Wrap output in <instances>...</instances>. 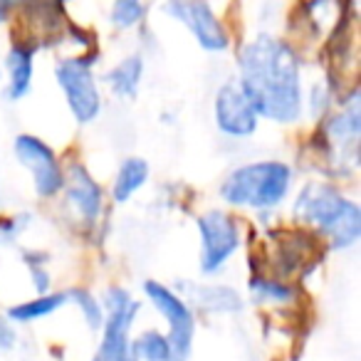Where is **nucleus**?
Listing matches in <instances>:
<instances>
[{
	"label": "nucleus",
	"mask_w": 361,
	"mask_h": 361,
	"mask_svg": "<svg viewBox=\"0 0 361 361\" xmlns=\"http://www.w3.org/2000/svg\"><path fill=\"white\" fill-rule=\"evenodd\" d=\"M235 80L260 119L292 126L305 114L302 60L282 37L270 32L250 37L238 52Z\"/></svg>",
	"instance_id": "1"
},
{
	"label": "nucleus",
	"mask_w": 361,
	"mask_h": 361,
	"mask_svg": "<svg viewBox=\"0 0 361 361\" xmlns=\"http://www.w3.org/2000/svg\"><path fill=\"white\" fill-rule=\"evenodd\" d=\"M302 226L319 233L331 250H351L361 238L359 203L346 198L331 183H307L292 206Z\"/></svg>",
	"instance_id": "2"
},
{
	"label": "nucleus",
	"mask_w": 361,
	"mask_h": 361,
	"mask_svg": "<svg viewBox=\"0 0 361 361\" xmlns=\"http://www.w3.org/2000/svg\"><path fill=\"white\" fill-rule=\"evenodd\" d=\"M295 171L290 164L280 159L247 161L226 173L221 180L223 203L231 208H245V211L267 213L280 208L292 191Z\"/></svg>",
	"instance_id": "3"
},
{
	"label": "nucleus",
	"mask_w": 361,
	"mask_h": 361,
	"mask_svg": "<svg viewBox=\"0 0 361 361\" xmlns=\"http://www.w3.org/2000/svg\"><path fill=\"white\" fill-rule=\"evenodd\" d=\"M99 300L104 307V324L92 361H139L131 351V331L141 312V302L121 285H109Z\"/></svg>",
	"instance_id": "4"
},
{
	"label": "nucleus",
	"mask_w": 361,
	"mask_h": 361,
	"mask_svg": "<svg viewBox=\"0 0 361 361\" xmlns=\"http://www.w3.org/2000/svg\"><path fill=\"white\" fill-rule=\"evenodd\" d=\"M55 80L67 109L75 116L77 124H92L102 114V92L94 77V67L87 57H65L57 62Z\"/></svg>",
	"instance_id": "5"
},
{
	"label": "nucleus",
	"mask_w": 361,
	"mask_h": 361,
	"mask_svg": "<svg viewBox=\"0 0 361 361\" xmlns=\"http://www.w3.org/2000/svg\"><path fill=\"white\" fill-rule=\"evenodd\" d=\"M198 228V243H201V272L208 277L218 275L226 270L231 257L240 250L243 233L238 221L223 208H211L196 221Z\"/></svg>",
	"instance_id": "6"
},
{
	"label": "nucleus",
	"mask_w": 361,
	"mask_h": 361,
	"mask_svg": "<svg viewBox=\"0 0 361 361\" xmlns=\"http://www.w3.org/2000/svg\"><path fill=\"white\" fill-rule=\"evenodd\" d=\"M144 295L151 302V307L169 324L166 336H169L171 349H173V361H188V356L193 351V336H196V314H193V307L183 300L180 292H176L173 287L156 280L144 282Z\"/></svg>",
	"instance_id": "7"
},
{
	"label": "nucleus",
	"mask_w": 361,
	"mask_h": 361,
	"mask_svg": "<svg viewBox=\"0 0 361 361\" xmlns=\"http://www.w3.org/2000/svg\"><path fill=\"white\" fill-rule=\"evenodd\" d=\"M164 13L186 27L201 50L211 55L231 50V32L213 11L211 0H164Z\"/></svg>",
	"instance_id": "8"
},
{
	"label": "nucleus",
	"mask_w": 361,
	"mask_h": 361,
	"mask_svg": "<svg viewBox=\"0 0 361 361\" xmlns=\"http://www.w3.org/2000/svg\"><path fill=\"white\" fill-rule=\"evenodd\" d=\"M13 154H16L18 164L30 173L37 198L50 201V198L60 196L62 183H65V166L47 141H42L35 134H18L13 141Z\"/></svg>",
	"instance_id": "9"
},
{
	"label": "nucleus",
	"mask_w": 361,
	"mask_h": 361,
	"mask_svg": "<svg viewBox=\"0 0 361 361\" xmlns=\"http://www.w3.org/2000/svg\"><path fill=\"white\" fill-rule=\"evenodd\" d=\"M322 134H324L326 149H329V154H334L336 164L356 169L361 136V97L356 87L341 97L339 109L334 114L324 116Z\"/></svg>",
	"instance_id": "10"
},
{
	"label": "nucleus",
	"mask_w": 361,
	"mask_h": 361,
	"mask_svg": "<svg viewBox=\"0 0 361 361\" xmlns=\"http://www.w3.org/2000/svg\"><path fill=\"white\" fill-rule=\"evenodd\" d=\"M213 121L216 129L228 139H250L260 126V114L252 102L238 85V80H228L213 94Z\"/></svg>",
	"instance_id": "11"
},
{
	"label": "nucleus",
	"mask_w": 361,
	"mask_h": 361,
	"mask_svg": "<svg viewBox=\"0 0 361 361\" xmlns=\"http://www.w3.org/2000/svg\"><path fill=\"white\" fill-rule=\"evenodd\" d=\"M60 196L65 198L67 211L87 228L97 226V221L104 213V191L99 180L82 164L65 166V183H62Z\"/></svg>",
	"instance_id": "12"
},
{
	"label": "nucleus",
	"mask_w": 361,
	"mask_h": 361,
	"mask_svg": "<svg viewBox=\"0 0 361 361\" xmlns=\"http://www.w3.org/2000/svg\"><path fill=\"white\" fill-rule=\"evenodd\" d=\"M35 80V47L27 42H13L6 55V87L8 102H20L30 94Z\"/></svg>",
	"instance_id": "13"
},
{
	"label": "nucleus",
	"mask_w": 361,
	"mask_h": 361,
	"mask_svg": "<svg viewBox=\"0 0 361 361\" xmlns=\"http://www.w3.org/2000/svg\"><path fill=\"white\" fill-rule=\"evenodd\" d=\"M183 300L191 307H198L206 314H238L243 312V295L228 285H193L188 282Z\"/></svg>",
	"instance_id": "14"
},
{
	"label": "nucleus",
	"mask_w": 361,
	"mask_h": 361,
	"mask_svg": "<svg viewBox=\"0 0 361 361\" xmlns=\"http://www.w3.org/2000/svg\"><path fill=\"white\" fill-rule=\"evenodd\" d=\"M146 75V62L144 55L139 52H131V55L121 57L114 67L104 72V85L116 99H134L141 90V82H144Z\"/></svg>",
	"instance_id": "15"
},
{
	"label": "nucleus",
	"mask_w": 361,
	"mask_h": 361,
	"mask_svg": "<svg viewBox=\"0 0 361 361\" xmlns=\"http://www.w3.org/2000/svg\"><path fill=\"white\" fill-rule=\"evenodd\" d=\"M151 166L141 156H129L119 164L114 176V183H111V198H114L116 206H124L129 203L141 188L149 183Z\"/></svg>",
	"instance_id": "16"
},
{
	"label": "nucleus",
	"mask_w": 361,
	"mask_h": 361,
	"mask_svg": "<svg viewBox=\"0 0 361 361\" xmlns=\"http://www.w3.org/2000/svg\"><path fill=\"white\" fill-rule=\"evenodd\" d=\"M65 305H70L67 300V292H45V295H35L27 302H18L16 307L8 310V319L13 324H32V322H40L45 317L55 314L57 310H62Z\"/></svg>",
	"instance_id": "17"
},
{
	"label": "nucleus",
	"mask_w": 361,
	"mask_h": 361,
	"mask_svg": "<svg viewBox=\"0 0 361 361\" xmlns=\"http://www.w3.org/2000/svg\"><path fill=\"white\" fill-rule=\"evenodd\" d=\"M247 292L255 305H292L297 300V290L280 277L252 275L247 282Z\"/></svg>",
	"instance_id": "18"
},
{
	"label": "nucleus",
	"mask_w": 361,
	"mask_h": 361,
	"mask_svg": "<svg viewBox=\"0 0 361 361\" xmlns=\"http://www.w3.org/2000/svg\"><path fill=\"white\" fill-rule=\"evenodd\" d=\"M131 351L139 361H173L169 336L159 329H144L139 336H131Z\"/></svg>",
	"instance_id": "19"
},
{
	"label": "nucleus",
	"mask_w": 361,
	"mask_h": 361,
	"mask_svg": "<svg viewBox=\"0 0 361 361\" xmlns=\"http://www.w3.org/2000/svg\"><path fill=\"white\" fill-rule=\"evenodd\" d=\"M67 300L80 310L87 329L90 331L102 329V324H104V307H102V300L94 292L87 290V287H72V290H67Z\"/></svg>",
	"instance_id": "20"
},
{
	"label": "nucleus",
	"mask_w": 361,
	"mask_h": 361,
	"mask_svg": "<svg viewBox=\"0 0 361 361\" xmlns=\"http://www.w3.org/2000/svg\"><path fill=\"white\" fill-rule=\"evenodd\" d=\"M146 18V6L144 0H111V11H109V23L116 30L126 32L134 30L144 23Z\"/></svg>",
	"instance_id": "21"
},
{
	"label": "nucleus",
	"mask_w": 361,
	"mask_h": 361,
	"mask_svg": "<svg viewBox=\"0 0 361 361\" xmlns=\"http://www.w3.org/2000/svg\"><path fill=\"white\" fill-rule=\"evenodd\" d=\"M23 262L27 265V275H30V282L37 295L50 292L52 277H50V270H47V252L32 250V247L30 250H23Z\"/></svg>",
	"instance_id": "22"
},
{
	"label": "nucleus",
	"mask_w": 361,
	"mask_h": 361,
	"mask_svg": "<svg viewBox=\"0 0 361 361\" xmlns=\"http://www.w3.org/2000/svg\"><path fill=\"white\" fill-rule=\"evenodd\" d=\"M334 104V87L329 82H317L305 94V106L310 109L312 119H324Z\"/></svg>",
	"instance_id": "23"
},
{
	"label": "nucleus",
	"mask_w": 361,
	"mask_h": 361,
	"mask_svg": "<svg viewBox=\"0 0 361 361\" xmlns=\"http://www.w3.org/2000/svg\"><path fill=\"white\" fill-rule=\"evenodd\" d=\"M27 221H30V216H25V213L0 218V245H11V243H16L18 235L27 228Z\"/></svg>",
	"instance_id": "24"
},
{
	"label": "nucleus",
	"mask_w": 361,
	"mask_h": 361,
	"mask_svg": "<svg viewBox=\"0 0 361 361\" xmlns=\"http://www.w3.org/2000/svg\"><path fill=\"white\" fill-rule=\"evenodd\" d=\"M16 341H18V331L13 326V322L6 319V317H0V354L16 349Z\"/></svg>",
	"instance_id": "25"
},
{
	"label": "nucleus",
	"mask_w": 361,
	"mask_h": 361,
	"mask_svg": "<svg viewBox=\"0 0 361 361\" xmlns=\"http://www.w3.org/2000/svg\"><path fill=\"white\" fill-rule=\"evenodd\" d=\"M18 6V0H0V25L11 18V13H13V8Z\"/></svg>",
	"instance_id": "26"
},
{
	"label": "nucleus",
	"mask_w": 361,
	"mask_h": 361,
	"mask_svg": "<svg viewBox=\"0 0 361 361\" xmlns=\"http://www.w3.org/2000/svg\"><path fill=\"white\" fill-rule=\"evenodd\" d=\"M0 87H3V65H0Z\"/></svg>",
	"instance_id": "27"
}]
</instances>
